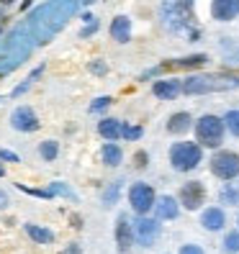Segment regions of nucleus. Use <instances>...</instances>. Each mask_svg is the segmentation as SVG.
<instances>
[{"mask_svg":"<svg viewBox=\"0 0 239 254\" xmlns=\"http://www.w3.org/2000/svg\"><path fill=\"white\" fill-rule=\"evenodd\" d=\"M82 0H47L44 5H39L31 16L26 18L28 31L34 34L36 44L52 41L62 28L70 23V18L80 10Z\"/></svg>","mask_w":239,"mask_h":254,"instance_id":"obj_1","label":"nucleus"},{"mask_svg":"<svg viewBox=\"0 0 239 254\" xmlns=\"http://www.w3.org/2000/svg\"><path fill=\"white\" fill-rule=\"evenodd\" d=\"M36 47L34 34L28 31V26L21 23L0 41V77H5L8 72H13L16 67H21L28 57H31Z\"/></svg>","mask_w":239,"mask_h":254,"instance_id":"obj_2","label":"nucleus"},{"mask_svg":"<svg viewBox=\"0 0 239 254\" xmlns=\"http://www.w3.org/2000/svg\"><path fill=\"white\" fill-rule=\"evenodd\" d=\"M190 3L188 0H162L159 5V16H162V23H165L167 31L172 34H180V31H188L193 36V41H196L198 31H190Z\"/></svg>","mask_w":239,"mask_h":254,"instance_id":"obj_3","label":"nucleus"},{"mask_svg":"<svg viewBox=\"0 0 239 254\" xmlns=\"http://www.w3.org/2000/svg\"><path fill=\"white\" fill-rule=\"evenodd\" d=\"M203 162V146L196 141H175L170 146V164L175 172H193Z\"/></svg>","mask_w":239,"mask_h":254,"instance_id":"obj_4","label":"nucleus"},{"mask_svg":"<svg viewBox=\"0 0 239 254\" xmlns=\"http://www.w3.org/2000/svg\"><path fill=\"white\" fill-rule=\"evenodd\" d=\"M224 131H227L224 118H219L214 113H203L196 121V141L206 149H219L224 141Z\"/></svg>","mask_w":239,"mask_h":254,"instance_id":"obj_5","label":"nucleus"},{"mask_svg":"<svg viewBox=\"0 0 239 254\" xmlns=\"http://www.w3.org/2000/svg\"><path fill=\"white\" fill-rule=\"evenodd\" d=\"M239 87V80H221L214 74H190L183 80V93L185 95H206V93H224Z\"/></svg>","mask_w":239,"mask_h":254,"instance_id":"obj_6","label":"nucleus"},{"mask_svg":"<svg viewBox=\"0 0 239 254\" xmlns=\"http://www.w3.org/2000/svg\"><path fill=\"white\" fill-rule=\"evenodd\" d=\"M155 203H157V192H155L152 185L134 183L129 188V205L137 216H147L149 211H155Z\"/></svg>","mask_w":239,"mask_h":254,"instance_id":"obj_7","label":"nucleus"},{"mask_svg":"<svg viewBox=\"0 0 239 254\" xmlns=\"http://www.w3.org/2000/svg\"><path fill=\"white\" fill-rule=\"evenodd\" d=\"M211 172L219 177V180H234L239 175V154L229 152V149H221L211 157Z\"/></svg>","mask_w":239,"mask_h":254,"instance_id":"obj_8","label":"nucleus"},{"mask_svg":"<svg viewBox=\"0 0 239 254\" xmlns=\"http://www.w3.org/2000/svg\"><path fill=\"white\" fill-rule=\"evenodd\" d=\"M162 234V223L159 218H149V216H139L134 221V236H137L139 247H155L157 239Z\"/></svg>","mask_w":239,"mask_h":254,"instance_id":"obj_9","label":"nucleus"},{"mask_svg":"<svg viewBox=\"0 0 239 254\" xmlns=\"http://www.w3.org/2000/svg\"><path fill=\"white\" fill-rule=\"evenodd\" d=\"M180 205L185 211H198V208L206 203V185L201 180H190L180 188V195H177Z\"/></svg>","mask_w":239,"mask_h":254,"instance_id":"obj_10","label":"nucleus"},{"mask_svg":"<svg viewBox=\"0 0 239 254\" xmlns=\"http://www.w3.org/2000/svg\"><path fill=\"white\" fill-rule=\"evenodd\" d=\"M134 244H137L134 223L129 221L126 213H118V218H116V247H118V254H129Z\"/></svg>","mask_w":239,"mask_h":254,"instance_id":"obj_11","label":"nucleus"},{"mask_svg":"<svg viewBox=\"0 0 239 254\" xmlns=\"http://www.w3.org/2000/svg\"><path fill=\"white\" fill-rule=\"evenodd\" d=\"M39 124H41L39 116L34 113V108H28V106H18L16 111L10 113V126L16 128V131H23V133L36 131Z\"/></svg>","mask_w":239,"mask_h":254,"instance_id":"obj_12","label":"nucleus"},{"mask_svg":"<svg viewBox=\"0 0 239 254\" xmlns=\"http://www.w3.org/2000/svg\"><path fill=\"white\" fill-rule=\"evenodd\" d=\"M239 16V0H211V18L229 23Z\"/></svg>","mask_w":239,"mask_h":254,"instance_id":"obj_13","label":"nucleus"},{"mask_svg":"<svg viewBox=\"0 0 239 254\" xmlns=\"http://www.w3.org/2000/svg\"><path fill=\"white\" fill-rule=\"evenodd\" d=\"M155 216L159 221H175L180 216V200L172 198V195H159L155 203Z\"/></svg>","mask_w":239,"mask_h":254,"instance_id":"obj_14","label":"nucleus"},{"mask_svg":"<svg viewBox=\"0 0 239 254\" xmlns=\"http://www.w3.org/2000/svg\"><path fill=\"white\" fill-rule=\"evenodd\" d=\"M201 226L206 231H221L227 226V213H224V208L219 205H211V208H203L201 213Z\"/></svg>","mask_w":239,"mask_h":254,"instance_id":"obj_15","label":"nucleus"},{"mask_svg":"<svg viewBox=\"0 0 239 254\" xmlns=\"http://www.w3.org/2000/svg\"><path fill=\"white\" fill-rule=\"evenodd\" d=\"M152 93L159 100H175L177 95L183 93V82H177V80H157L152 85Z\"/></svg>","mask_w":239,"mask_h":254,"instance_id":"obj_16","label":"nucleus"},{"mask_svg":"<svg viewBox=\"0 0 239 254\" xmlns=\"http://www.w3.org/2000/svg\"><path fill=\"white\" fill-rule=\"evenodd\" d=\"M124 126L126 124H121L118 118H103V121L98 124V133L106 141H118V139L124 136Z\"/></svg>","mask_w":239,"mask_h":254,"instance_id":"obj_17","label":"nucleus"},{"mask_svg":"<svg viewBox=\"0 0 239 254\" xmlns=\"http://www.w3.org/2000/svg\"><path fill=\"white\" fill-rule=\"evenodd\" d=\"M111 39L118 41V44L131 41V18H126V16H116V18L111 21Z\"/></svg>","mask_w":239,"mask_h":254,"instance_id":"obj_18","label":"nucleus"},{"mask_svg":"<svg viewBox=\"0 0 239 254\" xmlns=\"http://www.w3.org/2000/svg\"><path fill=\"white\" fill-rule=\"evenodd\" d=\"M190 126H193V116L185 113V111L172 113V116L167 118V133H175V136H180V133L190 131Z\"/></svg>","mask_w":239,"mask_h":254,"instance_id":"obj_19","label":"nucleus"},{"mask_svg":"<svg viewBox=\"0 0 239 254\" xmlns=\"http://www.w3.org/2000/svg\"><path fill=\"white\" fill-rule=\"evenodd\" d=\"M100 157H103V162H106L108 167H118V164L124 162V152H121V146L113 144V141L103 144V152H100Z\"/></svg>","mask_w":239,"mask_h":254,"instance_id":"obj_20","label":"nucleus"},{"mask_svg":"<svg viewBox=\"0 0 239 254\" xmlns=\"http://www.w3.org/2000/svg\"><path fill=\"white\" fill-rule=\"evenodd\" d=\"M26 234L31 236L36 244H52L54 242V234L44 226H36V223H26Z\"/></svg>","mask_w":239,"mask_h":254,"instance_id":"obj_21","label":"nucleus"},{"mask_svg":"<svg viewBox=\"0 0 239 254\" xmlns=\"http://www.w3.org/2000/svg\"><path fill=\"white\" fill-rule=\"evenodd\" d=\"M219 200L224 205H239V188L232 185V183H227V185L221 188V192H219Z\"/></svg>","mask_w":239,"mask_h":254,"instance_id":"obj_22","label":"nucleus"},{"mask_svg":"<svg viewBox=\"0 0 239 254\" xmlns=\"http://www.w3.org/2000/svg\"><path fill=\"white\" fill-rule=\"evenodd\" d=\"M39 154H41V159H44V162H54V159H57V154H59V144H57L54 139L41 141V144H39Z\"/></svg>","mask_w":239,"mask_h":254,"instance_id":"obj_23","label":"nucleus"},{"mask_svg":"<svg viewBox=\"0 0 239 254\" xmlns=\"http://www.w3.org/2000/svg\"><path fill=\"white\" fill-rule=\"evenodd\" d=\"M221 252H224V254H239V229H237V231H229L227 236H224Z\"/></svg>","mask_w":239,"mask_h":254,"instance_id":"obj_24","label":"nucleus"},{"mask_svg":"<svg viewBox=\"0 0 239 254\" xmlns=\"http://www.w3.org/2000/svg\"><path fill=\"white\" fill-rule=\"evenodd\" d=\"M224 124H227V131L232 133V136L239 139V111H237V108L224 113Z\"/></svg>","mask_w":239,"mask_h":254,"instance_id":"obj_25","label":"nucleus"},{"mask_svg":"<svg viewBox=\"0 0 239 254\" xmlns=\"http://www.w3.org/2000/svg\"><path fill=\"white\" fill-rule=\"evenodd\" d=\"M121 185H124V180H116V183H111L108 190H103V203H106V205H116L118 203V192H121Z\"/></svg>","mask_w":239,"mask_h":254,"instance_id":"obj_26","label":"nucleus"},{"mask_svg":"<svg viewBox=\"0 0 239 254\" xmlns=\"http://www.w3.org/2000/svg\"><path fill=\"white\" fill-rule=\"evenodd\" d=\"M208 62V57L206 54H193V57H183V59H177V67H201Z\"/></svg>","mask_w":239,"mask_h":254,"instance_id":"obj_27","label":"nucleus"},{"mask_svg":"<svg viewBox=\"0 0 239 254\" xmlns=\"http://www.w3.org/2000/svg\"><path fill=\"white\" fill-rule=\"evenodd\" d=\"M49 190L54 192V195H65V198H70V200L78 198V195H75V190H72V188H67L65 183H52V185H49Z\"/></svg>","mask_w":239,"mask_h":254,"instance_id":"obj_28","label":"nucleus"},{"mask_svg":"<svg viewBox=\"0 0 239 254\" xmlns=\"http://www.w3.org/2000/svg\"><path fill=\"white\" fill-rule=\"evenodd\" d=\"M142 126H124V139H129V141H137V139H142Z\"/></svg>","mask_w":239,"mask_h":254,"instance_id":"obj_29","label":"nucleus"},{"mask_svg":"<svg viewBox=\"0 0 239 254\" xmlns=\"http://www.w3.org/2000/svg\"><path fill=\"white\" fill-rule=\"evenodd\" d=\"M108 106H111V98H106V95H103V98H95V100L90 103V113H98V111L108 108Z\"/></svg>","mask_w":239,"mask_h":254,"instance_id":"obj_30","label":"nucleus"},{"mask_svg":"<svg viewBox=\"0 0 239 254\" xmlns=\"http://www.w3.org/2000/svg\"><path fill=\"white\" fill-rule=\"evenodd\" d=\"M90 72L98 74V77H103V74L108 72V64H106V62H100V59H95V62H90Z\"/></svg>","mask_w":239,"mask_h":254,"instance_id":"obj_31","label":"nucleus"},{"mask_svg":"<svg viewBox=\"0 0 239 254\" xmlns=\"http://www.w3.org/2000/svg\"><path fill=\"white\" fill-rule=\"evenodd\" d=\"M177 254H206V252H203V247H198V244H183Z\"/></svg>","mask_w":239,"mask_h":254,"instance_id":"obj_32","label":"nucleus"},{"mask_svg":"<svg viewBox=\"0 0 239 254\" xmlns=\"http://www.w3.org/2000/svg\"><path fill=\"white\" fill-rule=\"evenodd\" d=\"M0 162H21V157L8 152V149H0Z\"/></svg>","mask_w":239,"mask_h":254,"instance_id":"obj_33","label":"nucleus"},{"mask_svg":"<svg viewBox=\"0 0 239 254\" xmlns=\"http://www.w3.org/2000/svg\"><path fill=\"white\" fill-rule=\"evenodd\" d=\"M95 31H98V21L93 18V21H87V28H85V31H80V36H82V39H87V36L95 34Z\"/></svg>","mask_w":239,"mask_h":254,"instance_id":"obj_34","label":"nucleus"},{"mask_svg":"<svg viewBox=\"0 0 239 254\" xmlns=\"http://www.w3.org/2000/svg\"><path fill=\"white\" fill-rule=\"evenodd\" d=\"M229 62L239 64V47H232V54H229Z\"/></svg>","mask_w":239,"mask_h":254,"instance_id":"obj_35","label":"nucleus"},{"mask_svg":"<svg viewBox=\"0 0 239 254\" xmlns=\"http://www.w3.org/2000/svg\"><path fill=\"white\" fill-rule=\"evenodd\" d=\"M137 167H147V154H144V152L137 154Z\"/></svg>","mask_w":239,"mask_h":254,"instance_id":"obj_36","label":"nucleus"},{"mask_svg":"<svg viewBox=\"0 0 239 254\" xmlns=\"http://www.w3.org/2000/svg\"><path fill=\"white\" fill-rule=\"evenodd\" d=\"M62 254H80V244H72L67 252H62Z\"/></svg>","mask_w":239,"mask_h":254,"instance_id":"obj_37","label":"nucleus"},{"mask_svg":"<svg viewBox=\"0 0 239 254\" xmlns=\"http://www.w3.org/2000/svg\"><path fill=\"white\" fill-rule=\"evenodd\" d=\"M0 208H8V195L5 192H0Z\"/></svg>","mask_w":239,"mask_h":254,"instance_id":"obj_38","label":"nucleus"},{"mask_svg":"<svg viewBox=\"0 0 239 254\" xmlns=\"http://www.w3.org/2000/svg\"><path fill=\"white\" fill-rule=\"evenodd\" d=\"M0 3H3V5H10V3H13V0H0Z\"/></svg>","mask_w":239,"mask_h":254,"instance_id":"obj_39","label":"nucleus"},{"mask_svg":"<svg viewBox=\"0 0 239 254\" xmlns=\"http://www.w3.org/2000/svg\"><path fill=\"white\" fill-rule=\"evenodd\" d=\"M5 175V170H3V164H0V177H3Z\"/></svg>","mask_w":239,"mask_h":254,"instance_id":"obj_40","label":"nucleus"},{"mask_svg":"<svg viewBox=\"0 0 239 254\" xmlns=\"http://www.w3.org/2000/svg\"><path fill=\"white\" fill-rule=\"evenodd\" d=\"M237 229H239V218H237Z\"/></svg>","mask_w":239,"mask_h":254,"instance_id":"obj_41","label":"nucleus"},{"mask_svg":"<svg viewBox=\"0 0 239 254\" xmlns=\"http://www.w3.org/2000/svg\"><path fill=\"white\" fill-rule=\"evenodd\" d=\"M188 3H193V0H188Z\"/></svg>","mask_w":239,"mask_h":254,"instance_id":"obj_42","label":"nucleus"}]
</instances>
